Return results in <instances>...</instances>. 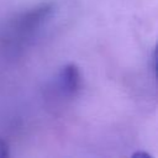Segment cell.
I'll use <instances>...</instances> for the list:
<instances>
[{"instance_id":"cell-4","label":"cell","mask_w":158,"mask_h":158,"mask_svg":"<svg viewBox=\"0 0 158 158\" xmlns=\"http://www.w3.org/2000/svg\"><path fill=\"white\" fill-rule=\"evenodd\" d=\"M153 60H154V68L158 72V43L154 48V54H153Z\"/></svg>"},{"instance_id":"cell-1","label":"cell","mask_w":158,"mask_h":158,"mask_svg":"<svg viewBox=\"0 0 158 158\" xmlns=\"http://www.w3.org/2000/svg\"><path fill=\"white\" fill-rule=\"evenodd\" d=\"M52 12V5L41 4L7 21L1 33L2 46L11 52L21 49L33 37Z\"/></svg>"},{"instance_id":"cell-5","label":"cell","mask_w":158,"mask_h":158,"mask_svg":"<svg viewBox=\"0 0 158 158\" xmlns=\"http://www.w3.org/2000/svg\"><path fill=\"white\" fill-rule=\"evenodd\" d=\"M132 157H151V154H148V153H144V152H137V153H135V154H132Z\"/></svg>"},{"instance_id":"cell-3","label":"cell","mask_w":158,"mask_h":158,"mask_svg":"<svg viewBox=\"0 0 158 158\" xmlns=\"http://www.w3.org/2000/svg\"><path fill=\"white\" fill-rule=\"evenodd\" d=\"M7 154H9V147H7V143L0 139V158L6 157Z\"/></svg>"},{"instance_id":"cell-2","label":"cell","mask_w":158,"mask_h":158,"mask_svg":"<svg viewBox=\"0 0 158 158\" xmlns=\"http://www.w3.org/2000/svg\"><path fill=\"white\" fill-rule=\"evenodd\" d=\"M60 88L67 95H75L80 89V73L74 64H68L60 74Z\"/></svg>"}]
</instances>
